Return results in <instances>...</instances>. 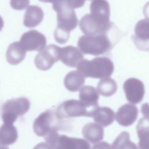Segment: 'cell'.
I'll return each mask as SVG.
<instances>
[{
    "label": "cell",
    "mask_w": 149,
    "mask_h": 149,
    "mask_svg": "<svg viewBox=\"0 0 149 149\" xmlns=\"http://www.w3.org/2000/svg\"><path fill=\"white\" fill-rule=\"evenodd\" d=\"M112 149H139L137 145L130 140L128 132L124 131L120 133L112 144Z\"/></svg>",
    "instance_id": "cell-24"
},
{
    "label": "cell",
    "mask_w": 149,
    "mask_h": 149,
    "mask_svg": "<svg viewBox=\"0 0 149 149\" xmlns=\"http://www.w3.org/2000/svg\"><path fill=\"white\" fill-rule=\"evenodd\" d=\"M39 1L43 2H51L52 3H55L56 2L61 1L62 0H39Z\"/></svg>",
    "instance_id": "cell-31"
},
{
    "label": "cell",
    "mask_w": 149,
    "mask_h": 149,
    "mask_svg": "<svg viewBox=\"0 0 149 149\" xmlns=\"http://www.w3.org/2000/svg\"><path fill=\"white\" fill-rule=\"evenodd\" d=\"M52 8L57 12V27L54 33V38L57 42L64 44L70 37V32L74 29L78 23L75 12L68 6L64 0L53 3Z\"/></svg>",
    "instance_id": "cell-1"
},
{
    "label": "cell",
    "mask_w": 149,
    "mask_h": 149,
    "mask_svg": "<svg viewBox=\"0 0 149 149\" xmlns=\"http://www.w3.org/2000/svg\"><path fill=\"white\" fill-rule=\"evenodd\" d=\"M44 13L41 8L35 5L29 6L24 16V25L29 28L38 26L42 20Z\"/></svg>",
    "instance_id": "cell-20"
},
{
    "label": "cell",
    "mask_w": 149,
    "mask_h": 149,
    "mask_svg": "<svg viewBox=\"0 0 149 149\" xmlns=\"http://www.w3.org/2000/svg\"><path fill=\"white\" fill-rule=\"evenodd\" d=\"M77 45L83 54L95 56L104 54L112 47L110 40L105 34L83 36L79 39Z\"/></svg>",
    "instance_id": "cell-3"
},
{
    "label": "cell",
    "mask_w": 149,
    "mask_h": 149,
    "mask_svg": "<svg viewBox=\"0 0 149 149\" xmlns=\"http://www.w3.org/2000/svg\"><path fill=\"white\" fill-rule=\"evenodd\" d=\"M30 107V101L26 97L7 100L1 108V117L3 123L13 124L18 117L29 111Z\"/></svg>",
    "instance_id": "cell-6"
},
{
    "label": "cell",
    "mask_w": 149,
    "mask_h": 149,
    "mask_svg": "<svg viewBox=\"0 0 149 149\" xmlns=\"http://www.w3.org/2000/svg\"><path fill=\"white\" fill-rule=\"evenodd\" d=\"M18 138L17 130L13 124L3 123L0 129V143L7 146L15 143Z\"/></svg>",
    "instance_id": "cell-22"
},
{
    "label": "cell",
    "mask_w": 149,
    "mask_h": 149,
    "mask_svg": "<svg viewBox=\"0 0 149 149\" xmlns=\"http://www.w3.org/2000/svg\"><path fill=\"white\" fill-rule=\"evenodd\" d=\"M86 77L78 70H72L66 74L64 78L65 87L70 91H77L83 87Z\"/></svg>",
    "instance_id": "cell-19"
},
{
    "label": "cell",
    "mask_w": 149,
    "mask_h": 149,
    "mask_svg": "<svg viewBox=\"0 0 149 149\" xmlns=\"http://www.w3.org/2000/svg\"><path fill=\"white\" fill-rule=\"evenodd\" d=\"M61 48L54 44L49 45L41 50L34 58V63L37 69L45 71L52 68L60 59Z\"/></svg>",
    "instance_id": "cell-9"
},
{
    "label": "cell",
    "mask_w": 149,
    "mask_h": 149,
    "mask_svg": "<svg viewBox=\"0 0 149 149\" xmlns=\"http://www.w3.org/2000/svg\"><path fill=\"white\" fill-rule=\"evenodd\" d=\"M86 0H64L65 3L72 9L82 7Z\"/></svg>",
    "instance_id": "cell-27"
},
{
    "label": "cell",
    "mask_w": 149,
    "mask_h": 149,
    "mask_svg": "<svg viewBox=\"0 0 149 149\" xmlns=\"http://www.w3.org/2000/svg\"><path fill=\"white\" fill-rule=\"evenodd\" d=\"M123 88L127 100L132 104H139L144 98L145 90L143 83L139 79L132 77L123 83Z\"/></svg>",
    "instance_id": "cell-10"
},
{
    "label": "cell",
    "mask_w": 149,
    "mask_h": 149,
    "mask_svg": "<svg viewBox=\"0 0 149 149\" xmlns=\"http://www.w3.org/2000/svg\"><path fill=\"white\" fill-rule=\"evenodd\" d=\"M90 12L109 17L110 7L109 3L106 0H92L90 4Z\"/></svg>",
    "instance_id": "cell-25"
},
{
    "label": "cell",
    "mask_w": 149,
    "mask_h": 149,
    "mask_svg": "<svg viewBox=\"0 0 149 149\" xmlns=\"http://www.w3.org/2000/svg\"><path fill=\"white\" fill-rule=\"evenodd\" d=\"M140 149H149V118L140 119L136 126Z\"/></svg>",
    "instance_id": "cell-21"
},
{
    "label": "cell",
    "mask_w": 149,
    "mask_h": 149,
    "mask_svg": "<svg viewBox=\"0 0 149 149\" xmlns=\"http://www.w3.org/2000/svg\"><path fill=\"white\" fill-rule=\"evenodd\" d=\"M79 26L81 30L90 36L105 34L112 27L109 17L97 13L86 14L81 19Z\"/></svg>",
    "instance_id": "cell-5"
},
{
    "label": "cell",
    "mask_w": 149,
    "mask_h": 149,
    "mask_svg": "<svg viewBox=\"0 0 149 149\" xmlns=\"http://www.w3.org/2000/svg\"><path fill=\"white\" fill-rule=\"evenodd\" d=\"M97 89L100 94L104 97H111L117 91L116 81L109 77L102 79L98 83Z\"/></svg>",
    "instance_id": "cell-23"
},
{
    "label": "cell",
    "mask_w": 149,
    "mask_h": 149,
    "mask_svg": "<svg viewBox=\"0 0 149 149\" xmlns=\"http://www.w3.org/2000/svg\"><path fill=\"white\" fill-rule=\"evenodd\" d=\"M90 117L102 127H107L113 122L115 119V113L109 107H97L91 111Z\"/></svg>",
    "instance_id": "cell-15"
},
{
    "label": "cell",
    "mask_w": 149,
    "mask_h": 149,
    "mask_svg": "<svg viewBox=\"0 0 149 149\" xmlns=\"http://www.w3.org/2000/svg\"><path fill=\"white\" fill-rule=\"evenodd\" d=\"M62 119L56 112L50 109L41 113L34 121L33 128L35 134L44 138L48 134L60 129Z\"/></svg>",
    "instance_id": "cell-4"
},
{
    "label": "cell",
    "mask_w": 149,
    "mask_h": 149,
    "mask_svg": "<svg viewBox=\"0 0 149 149\" xmlns=\"http://www.w3.org/2000/svg\"><path fill=\"white\" fill-rule=\"evenodd\" d=\"M138 109L133 104L121 106L115 114V119L120 126L127 127L135 122L138 116Z\"/></svg>",
    "instance_id": "cell-12"
},
{
    "label": "cell",
    "mask_w": 149,
    "mask_h": 149,
    "mask_svg": "<svg viewBox=\"0 0 149 149\" xmlns=\"http://www.w3.org/2000/svg\"><path fill=\"white\" fill-rule=\"evenodd\" d=\"M44 139L52 149H91L87 140L59 135L57 131L48 134Z\"/></svg>",
    "instance_id": "cell-7"
},
{
    "label": "cell",
    "mask_w": 149,
    "mask_h": 149,
    "mask_svg": "<svg viewBox=\"0 0 149 149\" xmlns=\"http://www.w3.org/2000/svg\"><path fill=\"white\" fill-rule=\"evenodd\" d=\"M77 70L86 77L104 79L110 77L114 70V65L107 57H97L90 61L82 60L77 66Z\"/></svg>",
    "instance_id": "cell-2"
},
{
    "label": "cell",
    "mask_w": 149,
    "mask_h": 149,
    "mask_svg": "<svg viewBox=\"0 0 149 149\" xmlns=\"http://www.w3.org/2000/svg\"><path fill=\"white\" fill-rule=\"evenodd\" d=\"M79 98L90 109L93 110L98 107L99 93L91 86H85L80 90Z\"/></svg>",
    "instance_id": "cell-16"
},
{
    "label": "cell",
    "mask_w": 149,
    "mask_h": 149,
    "mask_svg": "<svg viewBox=\"0 0 149 149\" xmlns=\"http://www.w3.org/2000/svg\"><path fill=\"white\" fill-rule=\"evenodd\" d=\"M133 40L140 49H149V20L142 19L137 22L134 29Z\"/></svg>",
    "instance_id": "cell-13"
},
{
    "label": "cell",
    "mask_w": 149,
    "mask_h": 149,
    "mask_svg": "<svg viewBox=\"0 0 149 149\" xmlns=\"http://www.w3.org/2000/svg\"><path fill=\"white\" fill-rule=\"evenodd\" d=\"M30 0H10L11 7L15 10H23L28 7Z\"/></svg>",
    "instance_id": "cell-26"
},
{
    "label": "cell",
    "mask_w": 149,
    "mask_h": 149,
    "mask_svg": "<svg viewBox=\"0 0 149 149\" xmlns=\"http://www.w3.org/2000/svg\"><path fill=\"white\" fill-rule=\"evenodd\" d=\"M143 13L146 19L149 20V2L145 5L143 9Z\"/></svg>",
    "instance_id": "cell-30"
},
{
    "label": "cell",
    "mask_w": 149,
    "mask_h": 149,
    "mask_svg": "<svg viewBox=\"0 0 149 149\" xmlns=\"http://www.w3.org/2000/svg\"><path fill=\"white\" fill-rule=\"evenodd\" d=\"M20 42L27 51H40L45 48L47 40L44 34L33 30L24 33Z\"/></svg>",
    "instance_id": "cell-11"
},
{
    "label": "cell",
    "mask_w": 149,
    "mask_h": 149,
    "mask_svg": "<svg viewBox=\"0 0 149 149\" xmlns=\"http://www.w3.org/2000/svg\"><path fill=\"white\" fill-rule=\"evenodd\" d=\"M33 149H52V148L47 143H40Z\"/></svg>",
    "instance_id": "cell-29"
},
{
    "label": "cell",
    "mask_w": 149,
    "mask_h": 149,
    "mask_svg": "<svg viewBox=\"0 0 149 149\" xmlns=\"http://www.w3.org/2000/svg\"><path fill=\"white\" fill-rule=\"evenodd\" d=\"M26 52L27 51L24 48L20 41L10 44L6 54L7 62L12 65H16L20 63L24 60Z\"/></svg>",
    "instance_id": "cell-18"
},
{
    "label": "cell",
    "mask_w": 149,
    "mask_h": 149,
    "mask_svg": "<svg viewBox=\"0 0 149 149\" xmlns=\"http://www.w3.org/2000/svg\"><path fill=\"white\" fill-rule=\"evenodd\" d=\"M60 59L65 65L74 68L84 59L83 52L80 49L72 45L61 48Z\"/></svg>",
    "instance_id": "cell-14"
},
{
    "label": "cell",
    "mask_w": 149,
    "mask_h": 149,
    "mask_svg": "<svg viewBox=\"0 0 149 149\" xmlns=\"http://www.w3.org/2000/svg\"><path fill=\"white\" fill-rule=\"evenodd\" d=\"M92 110L81 101L69 100L63 102L56 108V112L61 119L87 116L90 117Z\"/></svg>",
    "instance_id": "cell-8"
},
{
    "label": "cell",
    "mask_w": 149,
    "mask_h": 149,
    "mask_svg": "<svg viewBox=\"0 0 149 149\" xmlns=\"http://www.w3.org/2000/svg\"><path fill=\"white\" fill-rule=\"evenodd\" d=\"M141 112L144 117L149 118V104L148 103L143 104L141 105Z\"/></svg>",
    "instance_id": "cell-28"
},
{
    "label": "cell",
    "mask_w": 149,
    "mask_h": 149,
    "mask_svg": "<svg viewBox=\"0 0 149 149\" xmlns=\"http://www.w3.org/2000/svg\"><path fill=\"white\" fill-rule=\"evenodd\" d=\"M82 134L88 141L97 143L103 139L104 129L97 123H87L82 129Z\"/></svg>",
    "instance_id": "cell-17"
}]
</instances>
